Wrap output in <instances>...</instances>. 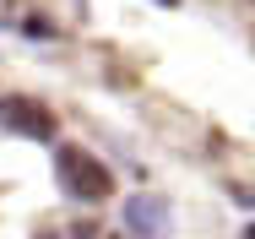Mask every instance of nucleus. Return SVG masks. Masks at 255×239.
<instances>
[{"mask_svg":"<svg viewBox=\"0 0 255 239\" xmlns=\"http://www.w3.org/2000/svg\"><path fill=\"white\" fill-rule=\"evenodd\" d=\"M60 185L76 201H98V196H109V174L82 152H60Z\"/></svg>","mask_w":255,"mask_h":239,"instance_id":"nucleus-1","label":"nucleus"},{"mask_svg":"<svg viewBox=\"0 0 255 239\" xmlns=\"http://www.w3.org/2000/svg\"><path fill=\"white\" fill-rule=\"evenodd\" d=\"M0 131L49 142V136H54V120H49V109H38V103H27V98H0Z\"/></svg>","mask_w":255,"mask_h":239,"instance_id":"nucleus-2","label":"nucleus"},{"mask_svg":"<svg viewBox=\"0 0 255 239\" xmlns=\"http://www.w3.org/2000/svg\"><path fill=\"white\" fill-rule=\"evenodd\" d=\"M163 223H168V212H163L157 196H136V201L125 207V229H130V234H157Z\"/></svg>","mask_w":255,"mask_h":239,"instance_id":"nucleus-3","label":"nucleus"},{"mask_svg":"<svg viewBox=\"0 0 255 239\" xmlns=\"http://www.w3.org/2000/svg\"><path fill=\"white\" fill-rule=\"evenodd\" d=\"M157 5H174V0H157Z\"/></svg>","mask_w":255,"mask_h":239,"instance_id":"nucleus-4","label":"nucleus"}]
</instances>
